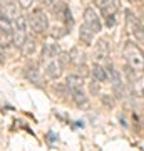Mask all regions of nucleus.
I'll list each match as a JSON object with an SVG mask.
<instances>
[{"label":"nucleus","instance_id":"a878e982","mask_svg":"<svg viewBox=\"0 0 144 151\" xmlns=\"http://www.w3.org/2000/svg\"><path fill=\"white\" fill-rule=\"evenodd\" d=\"M101 99H102V104L104 106H109V108H114V99H112L109 94H102L101 96Z\"/></svg>","mask_w":144,"mask_h":151},{"label":"nucleus","instance_id":"ddd939ff","mask_svg":"<svg viewBox=\"0 0 144 151\" xmlns=\"http://www.w3.org/2000/svg\"><path fill=\"white\" fill-rule=\"evenodd\" d=\"M99 9H101L102 17L116 15V12H117V5H116L112 0H101V2H99Z\"/></svg>","mask_w":144,"mask_h":151},{"label":"nucleus","instance_id":"bb28decb","mask_svg":"<svg viewBox=\"0 0 144 151\" xmlns=\"http://www.w3.org/2000/svg\"><path fill=\"white\" fill-rule=\"evenodd\" d=\"M104 20H106V27L107 29H112L114 25H116V15H106Z\"/></svg>","mask_w":144,"mask_h":151},{"label":"nucleus","instance_id":"cd10ccee","mask_svg":"<svg viewBox=\"0 0 144 151\" xmlns=\"http://www.w3.org/2000/svg\"><path fill=\"white\" fill-rule=\"evenodd\" d=\"M39 4L42 9H52V5L55 4V0H39Z\"/></svg>","mask_w":144,"mask_h":151},{"label":"nucleus","instance_id":"423d86ee","mask_svg":"<svg viewBox=\"0 0 144 151\" xmlns=\"http://www.w3.org/2000/svg\"><path fill=\"white\" fill-rule=\"evenodd\" d=\"M84 24L85 25H89L94 32H101L102 30L101 17L97 15V12L94 10L92 7H87V9L84 10Z\"/></svg>","mask_w":144,"mask_h":151},{"label":"nucleus","instance_id":"f03ea898","mask_svg":"<svg viewBox=\"0 0 144 151\" xmlns=\"http://www.w3.org/2000/svg\"><path fill=\"white\" fill-rule=\"evenodd\" d=\"M27 22H29V27L34 34L37 35H44L47 34L49 30V20H47V15L44 14L42 9H35V10L27 17Z\"/></svg>","mask_w":144,"mask_h":151},{"label":"nucleus","instance_id":"393cba45","mask_svg":"<svg viewBox=\"0 0 144 151\" xmlns=\"http://www.w3.org/2000/svg\"><path fill=\"white\" fill-rule=\"evenodd\" d=\"M45 141L49 143V146H54L57 141H59V138H57V134H55V133H52V131H50V133H47V136H45Z\"/></svg>","mask_w":144,"mask_h":151},{"label":"nucleus","instance_id":"412c9836","mask_svg":"<svg viewBox=\"0 0 144 151\" xmlns=\"http://www.w3.org/2000/svg\"><path fill=\"white\" fill-rule=\"evenodd\" d=\"M62 20H64V24H65V29L70 32V30H72V27H74V17H72V12H70L69 7H67V10H65L64 17H62Z\"/></svg>","mask_w":144,"mask_h":151},{"label":"nucleus","instance_id":"7c9ffc66","mask_svg":"<svg viewBox=\"0 0 144 151\" xmlns=\"http://www.w3.org/2000/svg\"><path fill=\"white\" fill-rule=\"evenodd\" d=\"M2 15H5V14H4V9L0 7V17H2Z\"/></svg>","mask_w":144,"mask_h":151},{"label":"nucleus","instance_id":"dca6fc26","mask_svg":"<svg viewBox=\"0 0 144 151\" xmlns=\"http://www.w3.org/2000/svg\"><path fill=\"white\" fill-rule=\"evenodd\" d=\"M91 74L94 79H97L99 82H106L109 79V76H107V70L102 67L101 64H94V67L91 69Z\"/></svg>","mask_w":144,"mask_h":151},{"label":"nucleus","instance_id":"6ab92c4d","mask_svg":"<svg viewBox=\"0 0 144 151\" xmlns=\"http://www.w3.org/2000/svg\"><path fill=\"white\" fill-rule=\"evenodd\" d=\"M4 14H5L9 19H14L15 20L17 17H19V10H17V7L14 2H9L7 5H4Z\"/></svg>","mask_w":144,"mask_h":151},{"label":"nucleus","instance_id":"4be33fe9","mask_svg":"<svg viewBox=\"0 0 144 151\" xmlns=\"http://www.w3.org/2000/svg\"><path fill=\"white\" fill-rule=\"evenodd\" d=\"M57 62L60 64V67H62V69H64V67H67V65H69V62H70L69 52H62V50H60L59 55H57Z\"/></svg>","mask_w":144,"mask_h":151},{"label":"nucleus","instance_id":"b1692460","mask_svg":"<svg viewBox=\"0 0 144 151\" xmlns=\"http://www.w3.org/2000/svg\"><path fill=\"white\" fill-rule=\"evenodd\" d=\"M75 67H77V74L82 76V77H87V76H89V72H91V70H89V67H87L85 64L75 65Z\"/></svg>","mask_w":144,"mask_h":151},{"label":"nucleus","instance_id":"f3484780","mask_svg":"<svg viewBox=\"0 0 144 151\" xmlns=\"http://www.w3.org/2000/svg\"><path fill=\"white\" fill-rule=\"evenodd\" d=\"M12 30H14V24H12V19H9L7 15L0 17V32L12 37Z\"/></svg>","mask_w":144,"mask_h":151},{"label":"nucleus","instance_id":"9b49d317","mask_svg":"<svg viewBox=\"0 0 144 151\" xmlns=\"http://www.w3.org/2000/svg\"><path fill=\"white\" fill-rule=\"evenodd\" d=\"M82 84H84V77L79 76V74H69L65 77V86L69 89V94L72 91H75V89L82 87Z\"/></svg>","mask_w":144,"mask_h":151},{"label":"nucleus","instance_id":"9d476101","mask_svg":"<svg viewBox=\"0 0 144 151\" xmlns=\"http://www.w3.org/2000/svg\"><path fill=\"white\" fill-rule=\"evenodd\" d=\"M60 74H62L60 64L55 59H50L47 64H45V76H47L49 79H59Z\"/></svg>","mask_w":144,"mask_h":151},{"label":"nucleus","instance_id":"a211bd4d","mask_svg":"<svg viewBox=\"0 0 144 151\" xmlns=\"http://www.w3.org/2000/svg\"><path fill=\"white\" fill-rule=\"evenodd\" d=\"M20 50H22L24 55L34 54V50H35V40H34V37H27V40L24 42V45H22Z\"/></svg>","mask_w":144,"mask_h":151},{"label":"nucleus","instance_id":"aec40b11","mask_svg":"<svg viewBox=\"0 0 144 151\" xmlns=\"http://www.w3.org/2000/svg\"><path fill=\"white\" fill-rule=\"evenodd\" d=\"M67 32H69V30L65 27H62V25H54V27L50 29V35H52V39H55V40L62 39Z\"/></svg>","mask_w":144,"mask_h":151},{"label":"nucleus","instance_id":"c85d7f7f","mask_svg":"<svg viewBox=\"0 0 144 151\" xmlns=\"http://www.w3.org/2000/svg\"><path fill=\"white\" fill-rule=\"evenodd\" d=\"M34 2L35 0H19V5H20V9H30Z\"/></svg>","mask_w":144,"mask_h":151},{"label":"nucleus","instance_id":"f8f14e48","mask_svg":"<svg viewBox=\"0 0 144 151\" xmlns=\"http://www.w3.org/2000/svg\"><path fill=\"white\" fill-rule=\"evenodd\" d=\"M94 30H92L89 25H82V27L79 29V37H80V42H84L85 45H91L92 42H94Z\"/></svg>","mask_w":144,"mask_h":151},{"label":"nucleus","instance_id":"2f4dec72","mask_svg":"<svg viewBox=\"0 0 144 151\" xmlns=\"http://www.w3.org/2000/svg\"><path fill=\"white\" fill-rule=\"evenodd\" d=\"M128 2H131V4H136V2H138V0H128Z\"/></svg>","mask_w":144,"mask_h":151},{"label":"nucleus","instance_id":"1a4fd4ad","mask_svg":"<svg viewBox=\"0 0 144 151\" xmlns=\"http://www.w3.org/2000/svg\"><path fill=\"white\" fill-rule=\"evenodd\" d=\"M60 49L55 42H47L44 44L42 47V55H40V60H45V59H55L59 55Z\"/></svg>","mask_w":144,"mask_h":151},{"label":"nucleus","instance_id":"f257e3e1","mask_svg":"<svg viewBox=\"0 0 144 151\" xmlns=\"http://www.w3.org/2000/svg\"><path fill=\"white\" fill-rule=\"evenodd\" d=\"M124 57L129 67L134 70H143L144 69V52L141 50L136 42H126L124 45Z\"/></svg>","mask_w":144,"mask_h":151},{"label":"nucleus","instance_id":"4468645a","mask_svg":"<svg viewBox=\"0 0 144 151\" xmlns=\"http://www.w3.org/2000/svg\"><path fill=\"white\" fill-rule=\"evenodd\" d=\"M69 55H70V62L74 65H80V64H85V54L80 50V47H72L70 49V52H69Z\"/></svg>","mask_w":144,"mask_h":151},{"label":"nucleus","instance_id":"7ed1b4c3","mask_svg":"<svg viewBox=\"0 0 144 151\" xmlns=\"http://www.w3.org/2000/svg\"><path fill=\"white\" fill-rule=\"evenodd\" d=\"M27 25H29V22H27V17L24 15H19L15 19V24H14V30H12V45L17 49H22L24 42L27 40Z\"/></svg>","mask_w":144,"mask_h":151},{"label":"nucleus","instance_id":"2eb2a0df","mask_svg":"<svg viewBox=\"0 0 144 151\" xmlns=\"http://www.w3.org/2000/svg\"><path fill=\"white\" fill-rule=\"evenodd\" d=\"M70 97H72V101H74L79 108L89 104V99H87V96H85V92L82 91V87H79V89H75V91L70 92Z\"/></svg>","mask_w":144,"mask_h":151},{"label":"nucleus","instance_id":"39448f33","mask_svg":"<svg viewBox=\"0 0 144 151\" xmlns=\"http://www.w3.org/2000/svg\"><path fill=\"white\" fill-rule=\"evenodd\" d=\"M126 19H128V25H129L131 34L136 37V40L144 44V24L136 15H133V12L129 10H126Z\"/></svg>","mask_w":144,"mask_h":151},{"label":"nucleus","instance_id":"6e6552de","mask_svg":"<svg viewBox=\"0 0 144 151\" xmlns=\"http://www.w3.org/2000/svg\"><path fill=\"white\" fill-rule=\"evenodd\" d=\"M24 77H25L29 82L35 84L37 87H42V86H44L42 77H40V72H39V69H37V67H35L34 64L27 65L25 69H24Z\"/></svg>","mask_w":144,"mask_h":151},{"label":"nucleus","instance_id":"0eeeda50","mask_svg":"<svg viewBox=\"0 0 144 151\" xmlns=\"http://www.w3.org/2000/svg\"><path fill=\"white\" fill-rule=\"evenodd\" d=\"M109 52H111V47H109L107 39H99L96 42V49H94V60L96 62H106L107 57H109Z\"/></svg>","mask_w":144,"mask_h":151},{"label":"nucleus","instance_id":"c756f323","mask_svg":"<svg viewBox=\"0 0 144 151\" xmlns=\"http://www.w3.org/2000/svg\"><path fill=\"white\" fill-rule=\"evenodd\" d=\"M0 62H4V49L0 47Z\"/></svg>","mask_w":144,"mask_h":151},{"label":"nucleus","instance_id":"20e7f679","mask_svg":"<svg viewBox=\"0 0 144 151\" xmlns=\"http://www.w3.org/2000/svg\"><path fill=\"white\" fill-rule=\"evenodd\" d=\"M107 70V76H109V81L112 84V91H114V96L116 97H126V89H124V84H123V79H121V74H119L114 65H107L106 67Z\"/></svg>","mask_w":144,"mask_h":151},{"label":"nucleus","instance_id":"5701e85b","mask_svg":"<svg viewBox=\"0 0 144 151\" xmlns=\"http://www.w3.org/2000/svg\"><path fill=\"white\" fill-rule=\"evenodd\" d=\"M89 91H91V94H99V91H101V82L97 81V79H92L91 82H89Z\"/></svg>","mask_w":144,"mask_h":151}]
</instances>
